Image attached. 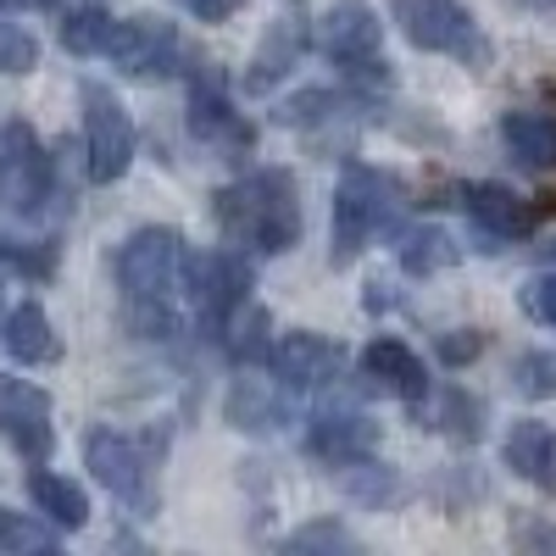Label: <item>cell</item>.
<instances>
[{"mask_svg": "<svg viewBox=\"0 0 556 556\" xmlns=\"http://www.w3.org/2000/svg\"><path fill=\"white\" fill-rule=\"evenodd\" d=\"M545 256H551V262H556V245H545Z\"/></svg>", "mask_w": 556, "mask_h": 556, "instance_id": "f35d334b", "label": "cell"}, {"mask_svg": "<svg viewBox=\"0 0 556 556\" xmlns=\"http://www.w3.org/2000/svg\"><path fill=\"white\" fill-rule=\"evenodd\" d=\"M401 206H406V201H401V184H395L384 167L345 162V173H340V184H334V235H329L334 267H351V262L395 223Z\"/></svg>", "mask_w": 556, "mask_h": 556, "instance_id": "3957f363", "label": "cell"}, {"mask_svg": "<svg viewBox=\"0 0 556 556\" xmlns=\"http://www.w3.org/2000/svg\"><path fill=\"white\" fill-rule=\"evenodd\" d=\"M513 390L523 401H551L556 395V351H523L513 362Z\"/></svg>", "mask_w": 556, "mask_h": 556, "instance_id": "f546056e", "label": "cell"}, {"mask_svg": "<svg viewBox=\"0 0 556 556\" xmlns=\"http://www.w3.org/2000/svg\"><path fill=\"white\" fill-rule=\"evenodd\" d=\"M312 51L323 62H334L356 89H384L390 84V67H384V23L367 12V7H329L317 23H312Z\"/></svg>", "mask_w": 556, "mask_h": 556, "instance_id": "8992f818", "label": "cell"}, {"mask_svg": "<svg viewBox=\"0 0 556 556\" xmlns=\"http://www.w3.org/2000/svg\"><path fill=\"white\" fill-rule=\"evenodd\" d=\"M245 7V0H184V12H190L195 23H228Z\"/></svg>", "mask_w": 556, "mask_h": 556, "instance_id": "e575fe53", "label": "cell"}, {"mask_svg": "<svg viewBox=\"0 0 556 556\" xmlns=\"http://www.w3.org/2000/svg\"><path fill=\"white\" fill-rule=\"evenodd\" d=\"M0 7H17V0H0Z\"/></svg>", "mask_w": 556, "mask_h": 556, "instance_id": "ab89813d", "label": "cell"}, {"mask_svg": "<svg viewBox=\"0 0 556 556\" xmlns=\"http://www.w3.org/2000/svg\"><path fill=\"white\" fill-rule=\"evenodd\" d=\"M518 540H523V545H556V529H523Z\"/></svg>", "mask_w": 556, "mask_h": 556, "instance_id": "d590c367", "label": "cell"}, {"mask_svg": "<svg viewBox=\"0 0 556 556\" xmlns=\"http://www.w3.org/2000/svg\"><path fill=\"white\" fill-rule=\"evenodd\" d=\"M479 351H484V334H479V329H451V334H440V362H445V367H468V362H479Z\"/></svg>", "mask_w": 556, "mask_h": 556, "instance_id": "836d02e7", "label": "cell"}, {"mask_svg": "<svg viewBox=\"0 0 556 556\" xmlns=\"http://www.w3.org/2000/svg\"><path fill=\"white\" fill-rule=\"evenodd\" d=\"M28 501H34V513L51 523V529H62V534H78L89 523V495L73 479L39 468V462H34V473H28Z\"/></svg>", "mask_w": 556, "mask_h": 556, "instance_id": "603a6c76", "label": "cell"}, {"mask_svg": "<svg viewBox=\"0 0 556 556\" xmlns=\"http://www.w3.org/2000/svg\"><path fill=\"white\" fill-rule=\"evenodd\" d=\"M429 424H434L440 434H451V440H479V434H484V406H479L468 390H445Z\"/></svg>", "mask_w": 556, "mask_h": 556, "instance_id": "f1b7e54d", "label": "cell"}, {"mask_svg": "<svg viewBox=\"0 0 556 556\" xmlns=\"http://www.w3.org/2000/svg\"><path fill=\"white\" fill-rule=\"evenodd\" d=\"M84 468L96 473V484L106 495H117L134 518H151L156 513V445L139 440V434H123V429H89L84 434Z\"/></svg>", "mask_w": 556, "mask_h": 556, "instance_id": "5b68a950", "label": "cell"}, {"mask_svg": "<svg viewBox=\"0 0 556 556\" xmlns=\"http://www.w3.org/2000/svg\"><path fill=\"white\" fill-rule=\"evenodd\" d=\"M223 351L235 356L240 367H256V362H267V351H273V312H262V306H240L235 317H228V329H223Z\"/></svg>", "mask_w": 556, "mask_h": 556, "instance_id": "cb8c5ba5", "label": "cell"}, {"mask_svg": "<svg viewBox=\"0 0 556 556\" xmlns=\"http://www.w3.org/2000/svg\"><path fill=\"white\" fill-rule=\"evenodd\" d=\"M39 7H56V12H67V7H84V0H39Z\"/></svg>", "mask_w": 556, "mask_h": 556, "instance_id": "8d00e7d4", "label": "cell"}, {"mask_svg": "<svg viewBox=\"0 0 556 556\" xmlns=\"http://www.w3.org/2000/svg\"><path fill=\"white\" fill-rule=\"evenodd\" d=\"M374 451H379V424L367 412L329 406L306 424V456L323 462V468H345V462H362Z\"/></svg>", "mask_w": 556, "mask_h": 556, "instance_id": "5bb4252c", "label": "cell"}, {"mask_svg": "<svg viewBox=\"0 0 556 556\" xmlns=\"http://www.w3.org/2000/svg\"><path fill=\"white\" fill-rule=\"evenodd\" d=\"M184 123H190V134L201 139V146L223 151V156H245L256 128L245 123V112L228 101V84L206 67H195L190 78V96H184Z\"/></svg>", "mask_w": 556, "mask_h": 556, "instance_id": "8fae6325", "label": "cell"}, {"mask_svg": "<svg viewBox=\"0 0 556 556\" xmlns=\"http://www.w3.org/2000/svg\"><path fill=\"white\" fill-rule=\"evenodd\" d=\"M0 323H7V312H0Z\"/></svg>", "mask_w": 556, "mask_h": 556, "instance_id": "60d3db41", "label": "cell"}, {"mask_svg": "<svg viewBox=\"0 0 556 556\" xmlns=\"http://www.w3.org/2000/svg\"><path fill=\"white\" fill-rule=\"evenodd\" d=\"M362 106H367L362 89H301V96H290V101H278V106H273V123H278V128L317 134V128L351 123Z\"/></svg>", "mask_w": 556, "mask_h": 556, "instance_id": "44dd1931", "label": "cell"}, {"mask_svg": "<svg viewBox=\"0 0 556 556\" xmlns=\"http://www.w3.org/2000/svg\"><path fill=\"white\" fill-rule=\"evenodd\" d=\"M518 306L534 317V323H545V329H556V273H534L529 285L518 290Z\"/></svg>", "mask_w": 556, "mask_h": 556, "instance_id": "1f68e13d", "label": "cell"}, {"mask_svg": "<svg viewBox=\"0 0 556 556\" xmlns=\"http://www.w3.org/2000/svg\"><path fill=\"white\" fill-rule=\"evenodd\" d=\"M190 267H195L190 240L167 223L134 228L117 245L112 278H117L123 323H128L134 340H173L178 334L184 301H190Z\"/></svg>", "mask_w": 556, "mask_h": 556, "instance_id": "6da1fadb", "label": "cell"}, {"mask_svg": "<svg viewBox=\"0 0 556 556\" xmlns=\"http://www.w3.org/2000/svg\"><path fill=\"white\" fill-rule=\"evenodd\" d=\"M212 217L223 228L228 251L240 256H290L306 235L301 190L290 167H256L212 195Z\"/></svg>", "mask_w": 556, "mask_h": 556, "instance_id": "7a4b0ae2", "label": "cell"}, {"mask_svg": "<svg viewBox=\"0 0 556 556\" xmlns=\"http://www.w3.org/2000/svg\"><path fill=\"white\" fill-rule=\"evenodd\" d=\"M34 67H39V45H34V34L0 17V73H7V78H23V73H34Z\"/></svg>", "mask_w": 556, "mask_h": 556, "instance_id": "4dcf8cb0", "label": "cell"}, {"mask_svg": "<svg viewBox=\"0 0 556 556\" xmlns=\"http://www.w3.org/2000/svg\"><path fill=\"white\" fill-rule=\"evenodd\" d=\"M395 256H401V267L412 273V278H434V273H445L451 262H456V240L445 235V228H406L401 235V245H395Z\"/></svg>", "mask_w": 556, "mask_h": 556, "instance_id": "d4e9b609", "label": "cell"}, {"mask_svg": "<svg viewBox=\"0 0 556 556\" xmlns=\"http://www.w3.org/2000/svg\"><path fill=\"white\" fill-rule=\"evenodd\" d=\"M62 529H51L45 518L28 513H0V556H39V551H56Z\"/></svg>", "mask_w": 556, "mask_h": 556, "instance_id": "83f0119b", "label": "cell"}, {"mask_svg": "<svg viewBox=\"0 0 556 556\" xmlns=\"http://www.w3.org/2000/svg\"><path fill=\"white\" fill-rule=\"evenodd\" d=\"M340 473V490L356 501V506H390L395 495H401V479L384 468L379 456H362V462H345V468H334Z\"/></svg>", "mask_w": 556, "mask_h": 556, "instance_id": "484cf974", "label": "cell"}, {"mask_svg": "<svg viewBox=\"0 0 556 556\" xmlns=\"http://www.w3.org/2000/svg\"><path fill=\"white\" fill-rule=\"evenodd\" d=\"M139 134L128 106L112 96L106 84H84V167L96 184H117L134 167Z\"/></svg>", "mask_w": 556, "mask_h": 556, "instance_id": "ba28073f", "label": "cell"}, {"mask_svg": "<svg viewBox=\"0 0 556 556\" xmlns=\"http://www.w3.org/2000/svg\"><path fill=\"white\" fill-rule=\"evenodd\" d=\"M518 7H534V12H551V7H556V0H518Z\"/></svg>", "mask_w": 556, "mask_h": 556, "instance_id": "74e56055", "label": "cell"}, {"mask_svg": "<svg viewBox=\"0 0 556 556\" xmlns=\"http://www.w3.org/2000/svg\"><path fill=\"white\" fill-rule=\"evenodd\" d=\"M306 51H312V17H306V12L278 17V23L262 34L256 56H251V67H245V89H251V96H267L278 78H290V67H295Z\"/></svg>", "mask_w": 556, "mask_h": 556, "instance_id": "e0dca14e", "label": "cell"}, {"mask_svg": "<svg viewBox=\"0 0 556 556\" xmlns=\"http://www.w3.org/2000/svg\"><path fill=\"white\" fill-rule=\"evenodd\" d=\"M251 301V262L240 251H195L190 267V312L206 334H223L228 317Z\"/></svg>", "mask_w": 556, "mask_h": 556, "instance_id": "30bf717a", "label": "cell"}, {"mask_svg": "<svg viewBox=\"0 0 556 556\" xmlns=\"http://www.w3.org/2000/svg\"><path fill=\"white\" fill-rule=\"evenodd\" d=\"M362 374H367L374 390H384L395 401H412V406L429 401V367H424V356H417L406 340H395V334H379L374 345L362 351Z\"/></svg>", "mask_w": 556, "mask_h": 556, "instance_id": "2e32d148", "label": "cell"}, {"mask_svg": "<svg viewBox=\"0 0 556 556\" xmlns=\"http://www.w3.org/2000/svg\"><path fill=\"white\" fill-rule=\"evenodd\" d=\"M501 456H506V468H513L523 484H534L540 495H556V429L551 424H534V417L513 424Z\"/></svg>", "mask_w": 556, "mask_h": 556, "instance_id": "ffe728a7", "label": "cell"}, {"mask_svg": "<svg viewBox=\"0 0 556 556\" xmlns=\"http://www.w3.org/2000/svg\"><path fill=\"white\" fill-rule=\"evenodd\" d=\"M390 12H395L406 45H417V51L468 62V67L490 62V39L462 0H390Z\"/></svg>", "mask_w": 556, "mask_h": 556, "instance_id": "52a82bcc", "label": "cell"}, {"mask_svg": "<svg viewBox=\"0 0 556 556\" xmlns=\"http://www.w3.org/2000/svg\"><path fill=\"white\" fill-rule=\"evenodd\" d=\"M0 345H7L23 367H51V362H62V334H56L51 312H45L39 301H17V306L7 312V323H0Z\"/></svg>", "mask_w": 556, "mask_h": 556, "instance_id": "d6986e66", "label": "cell"}, {"mask_svg": "<svg viewBox=\"0 0 556 556\" xmlns=\"http://www.w3.org/2000/svg\"><path fill=\"white\" fill-rule=\"evenodd\" d=\"M223 412H228V424H235L240 434H278V429H290V417H295L290 390L278 384L273 374L267 379H235L228 384Z\"/></svg>", "mask_w": 556, "mask_h": 556, "instance_id": "ac0fdd59", "label": "cell"}, {"mask_svg": "<svg viewBox=\"0 0 556 556\" xmlns=\"http://www.w3.org/2000/svg\"><path fill=\"white\" fill-rule=\"evenodd\" d=\"M501 146L518 167L529 173H551L556 167V112H540V106H518L501 117Z\"/></svg>", "mask_w": 556, "mask_h": 556, "instance_id": "7402d4cb", "label": "cell"}, {"mask_svg": "<svg viewBox=\"0 0 556 556\" xmlns=\"http://www.w3.org/2000/svg\"><path fill=\"white\" fill-rule=\"evenodd\" d=\"M462 212H468V223L479 228L484 240H495V245H513V240H529L534 235V223H540V212L523 201V195H513L506 184H462Z\"/></svg>", "mask_w": 556, "mask_h": 556, "instance_id": "9a60e30c", "label": "cell"}, {"mask_svg": "<svg viewBox=\"0 0 556 556\" xmlns=\"http://www.w3.org/2000/svg\"><path fill=\"white\" fill-rule=\"evenodd\" d=\"M0 440L23 462H51L56 451V406L28 379H0Z\"/></svg>", "mask_w": 556, "mask_h": 556, "instance_id": "7c38bea8", "label": "cell"}, {"mask_svg": "<svg viewBox=\"0 0 556 556\" xmlns=\"http://www.w3.org/2000/svg\"><path fill=\"white\" fill-rule=\"evenodd\" d=\"M285 551H356V540L340 523H306L285 540Z\"/></svg>", "mask_w": 556, "mask_h": 556, "instance_id": "d6a6232c", "label": "cell"}, {"mask_svg": "<svg viewBox=\"0 0 556 556\" xmlns=\"http://www.w3.org/2000/svg\"><path fill=\"white\" fill-rule=\"evenodd\" d=\"M117 73H128V78H146V84H156V78H173V73H184V39H178V28L173 23H162V17H112V34H106V51H101Z\"/></svg>", "mask_w": 556, "mask_h": 556, "instance_id": "9c48e42d", "label": "cell"}, {"mask_svg": "<svg viewBox=\"0 0 556 556\" xmlns=\"http://www.w3.org/2000/svg\"><path fill=\"white\" fill-rule=\"evenodd\" d=\"M106 34H112V12L101 0H84V7L62 12V45L73 56H101L106 51Z\"/></svg>", "mask_w": 556, "mask_h": 556, "instance_id": "4316f807", "label": "cell"}, {"mask_svg": "<svg viewBox=\"0 0 556 556\" xmlns=\"http://www.w3.org/2000/svg\"><path fill=\"white\" fill-rule=\"evenodd\" d=\"M56 195V156L45 151V139L23 117L0 123V206L17 223H51Z\"/></svg>", "mask_w": 556, "mask_h": 556, "instance_id": "277c9868", "label": "cell"}, {"mask_svg": "<svg viewBox=\"0 0 556 556\" xmlns=\"http://www.w3.org/2000/svg\"><path fill=\"white\" fill-rule=\"evenodd\" d=\"M262 367H267V374L285 384V390H323V384L340 379L345 351H340V340H329V334L290 329V334L273 340V351H267Z\"/></svg>", "mask_w": 556, "mask_h": 556, "instance_id": "4fadbf2b", "label": "cell"}]
</instances>
